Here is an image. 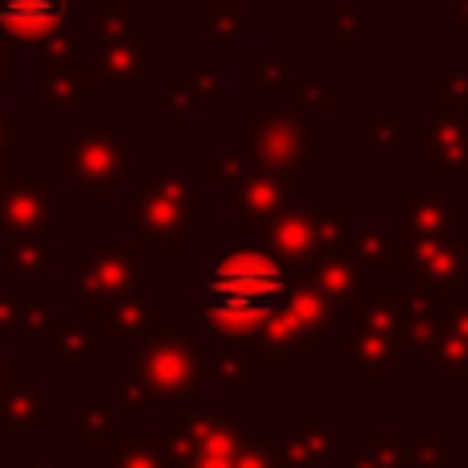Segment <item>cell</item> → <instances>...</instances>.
Instances as JSON below:
<instances>
[{"instance_id": "obj_1", "label": "cell", "mask_w": 468, "mask_h": 468, "mask_svg": "<svg viewBox=\"0 0 468 468\" xmlns=\"http://www.w3.org/2000/svg\"><path fill=\"white\" fill-rule=\"evenodd\" d=\"M283 300V271L267 255L230 250L210 275V308L239 333L255 329Z\"/></svg>"}, {"instance_id": "obj_2", "label": "cell", "mask_w": 468, "mask_h": 468, "mask_svg": "<svg viewBox=\"0 0 468 468\" xmlns=\"http://www.w3.org/2000/svg\"><path fill=\"white\" fill-rule=\"evenodd\" d=\"M70 0H0V16H5L8 29L25 33V37H37L62 25Z\"/></svg>"}]
</instances>
